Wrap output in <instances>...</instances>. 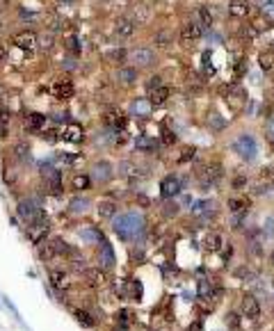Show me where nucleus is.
Segmentation results:
<instances>
[{
  "label": "nucleus",
  "mask_w": 274,
  "mask_h": 331,
  "mask_svg": "<svg viewBox=\"0 0 274 331\" xmlns=\"http://www.w3.org/2000/svg\"><path fill=\"white\" fill-rule=\"evenodd\" d=\"M112 231L119 240L123 242H137V240L144 238V231H146V219L142 212L137 210H123L114 217L112 222Z\"/></svg>",
  "instance_id": "nucleus-1"
},
{
  "label": "nucleus",
  "mask_w": 274,
  "mask_h": 331,
  "mask_svg": "<svg viewBox=\"0 0 274 331\" xmlns=\"http://www.w3.org/2000/svg\"><path fill=\"white\" fill-rule=\"evenodd\" d=\"M194 176H196V180H199L201 190L217 188V183L224 178V167L219 165V162H206V165L196 167Z\"/></svg>",
  "instance_id": "nucleus-2"
},
{
  "label": "nucleus",
  "mask_w": 274,
  "mask_h": 331,
  "mask_svg": "<svg viewBox=\"0 0 274 331\" xmlns=\"http://www.w3.org/2000/svg\"><path fill=\"white\" fill-rule=\"evenodd\" d=\"M16 215L21 217V222H25V226H35V224H48L46 212L39 208V203L30 201V199H21L16 203Z\"/></svg>",
  "instance_id": "nucleus-3"
},
{
  "label": "nucleus",
  "mask_w": 274,
  "mask_h": 331,
  "mask_svg": "<svg viewBox=\"0 0 274 331\" xmlns=\"http://www.w3.org/2000/svg\"><path fill=\"white\" fill-rule=\"evenodd\" d=\"M37 251H39V258L41 261H55V258H64L71 253V247H68L66 242H64V238H59V235H53V238H48L44 244H39L37 247Z\"/></svg>",
  "instance_id": "nucleus-4"
},
{
  "label": "nucleus",
  "mask_w": 274,
  "mask_h": 331,
  "mask_svg": "<svg viewBox=\"0 0 274 331\" xmlns=\"http://www.w3.org/2000/svg\"><path fill=\"white\" fill-rule=\"evenodd\" d=\"M231 146H233V151H235L237 156H240L242 160H247V162H251L256 156H258V144H256L254 135H249V133L240 135V137H237Z\"/></svg>",
  "instance_id": "nucleus-5"
},
{
  "label": "nucleus",
  "mask_w": 274,
  "mask_h": 331,
  "mask_svg": "<svg viewBox=\"0 0 274 331\" xmlns=\"http://www.w3.org/2000/svg\"><path fill=\"white\" fill-rule=\"evenodd\" d=\"M41 180H44V190L48 194H59L64 190L62 174H59L53 165H44V167H41Z\"/></svg>",
  "instance_id": "nucleus-6"
},
{
  "label": "nucleus",
  "mask_w": 274,
  "mask_h": 331,
  "mask_svg": "<svg viewBox=\"0 0 274 331\" xmlns=\"http://www.w3.org/2000/svg\"><path fill=\"white\" fill-rule=\"evenodd\" d=\"M185 180L181 178V176L176 174H169L162 178V183H160V194H162V199H176L178 194L185 190Z\"/></svg>",
  "instance_id": "nucleus-7"
},
{
  "label": "nucleus",
  "mask_w": 274,
  "mask_h": 331,
  "mask_svg": "<svg viewBox=\"0 0 274 331\" xmlns=\"http://www.w3.org/2000/svg\"><path fill=\"white\" fill-rule=\"evenodd\" d=\"M240 315L247 320H258L260 317V302L254 292H245L240 299Z\"/></svg>",
  "instance_id": "nucleus-8"
},
{
  "label": "nucleus",
  "mask_w": 274,
  "mask_h": 331,
  "mask_svg": "<svg viewBox=\"0 0 274 331\" xmlns=\"http://www.w3.org/2000/svg\"><path fill=\"white\" fill-rule=\"evenodd\" d=\"M89 176H91V180H94L96 185H108L110 180H112V176H114V167L110 165L108 160H98V162H94Z\"/></svg>",
  "instance_id": "nucleus-9"
},
{
  "label": "nucleus",
  "mask_w": 274,
  "mask_h": 331,
  "mask_svg": "<svg viewBox=\"0 0 274 331\" xmlns=\"http://www.w3.org/2000/svg\"><path fill=\"white\" fill-rule=\"evenodd\" d=\"M192 215L196 217L199 222H210L217 217V203L213 199H203V201H196L192 206Z\"/></svg>",
  "instance_id": "nucleus-10"
},
{
  "label": "nucleus",
  "mask_w": 274,
  "mask_h": 331,
  "mask_svg": "<svg viewBox=\"0 0 274 331\" xmlns=\"http://www.w3.org/2000/svg\"><path fill=\"white\" fill-rule=\"evenodd\" d=\"M98 265H100V270H112V267L117 265L114 249H112V244H110L105 238L98 242Z\"/></svg>",
  "instance_id": "nucleus-11"
},
{
  "label": "nucleus",
  "mask_w": 274,
  "mask_h": 331,
  "mask_svg": "<svg viewBox=\"0 0 274 331\" xmlns=\"http://www.w3.org/2000/svg\"><path fill=\"white\" fill-rule=\"evenodd\" d=\"M128 60L132 62L135 69H144V66H151L155 62V53L151 51V48H135Z\"/></svg>",
  "instance_id": "nucleus-12"
},
{
  "label": "nucleus",
  "mask_w": 274,
  "mask_h": 331,
  "mask_svg": "<svg viewBox=\"0 0 274 331\" xmlns=\"http://www.w3.org/2000/svg\"><path fill=\"white\" fill-rule=\"evenodd\" d=\"M103 124L110 130H126V112L121 110H110L103 115Z\"/></svg>",
  "instance_id": "nucleus-13"
},
{
  "label": "nucleus",
  "mask_w": 274,
  "mask_h": 331,
  "mask_svg": "<svg viewBox=\"0 0 274 331\" xmlns=\"http://www.w3.org/2000/svg\"><path fill=\"white\" fill-rule=\"evenodd\" d=\"M142 292H144V288H142V283L137 279H123L121 281V297H130V299H135V302H140Z\"/></svg>",
  "instance_id": "nucleus-14"
},
{
  "label": "nucleus",
  "mask_w": 274,
  "mask_h": 331,
  "mask_svg": "<svg viewBox=\"0 0 274 331\" xmlns=\"http://www.w3.org/2000/svg\"><path fill=\"white\" fill-rule=\"evenodd\" d=\"M226 206H228V212H231V215H247V212L251 210V199L233 197L226 201Z\"/></svg>",
  "instance_id": "nucleus-15"
},
{
  "label": "nucleus",
  "mask_w": 274,
  "mask_h": 331,
  "mask_svg": "<svg viewBox=\"0 0 274 331\" xmlns=\"http://www.w3.org/2000/svg\"><path fill=\"white\" fill-rule=\"evenodd\" d=\"M27 238L32 240L35 247L44 244L48 240V224H35V226H27Z\"/></svg>",
  "instance_id": "nucleus-16"
},
{
  "label": "nucleus",
  "mask_w": 274,
  "mask_h": 331,
  "mask_svg": "<svg viewBox=\"0 0 274 331\" xmlns=\"http://www.w3.org/2000/svg\"><path fill=\"white\" fill-rule=\"evenodd\" d=\"M96 212L103 222H112L117 217V203L110 201V199H103V201L96 203Z\"/></svg>",
  "instance_id": "nucleus-17"
},
{
  "label": "nucleus",
  "mask_w": 274,
  "mask_h": 331,
  "mask_svg": "<svg viewBox=\"0 0 274 331\" xmlns=\"http://www.w3.org/2000/svg\"><path fill=\"white\" fill-rule=\"evenodd\" d=\"M222 247H224V238H222V233H217V231H208V233L203 235V249H206V251L217 253Z\"/></svg>",
  "instance_id": "nucleus-18"
},
{
  "label": "nucleus",
  "mask_w": 274,
  "mask_h": 331,
  "mask_svg": "<svg viewBox=\"0 0 274 331\" xmlns=\"http://www.w3.org/2000/svg\"><path fill=\"white\" fill-rule=\"evenodd\" d=\"M114 32H117L119 39H130L132 32H135V23L130 19H126V16H121V19L114 21Z\"/></svg>",
  "instance_id": "nucleus-19"
},
{
  "label": "nucleus",
  "mask_w": 274,
  "mask_h": 331,
  "mask_svg": "<svg viewBox=\"0 0 274 331\" xmlns=\"http://www.w3.org/2000/svg\"><path fill=\"white\" fill-rule=\"evenodd\" d=\"M201 34H203V30H201L199 25L194 23V21L185 23V25H183V30H181V39L185 44H194L196 39H201Z\"/></svg>",
  "instance_id": "nucleus-20"
},
{
  "label": "nucleus",
  "mask_w": 274,
  "mask_h": 331,
  "mask_svg": "<svg viewBox=\"0 0 274 331\" xmlns=\"http://www.w3.org/2000/svg\"><path fill=\"white\" fill-rule=\"evenodd\" d=\"M151 110H153V103H151L149 98H137L130 105V115H135V117H149Z\"/></svg>",
  "instance_id": "nucleus-21"
},
{
  "label": "nucleus",
  "mask_w": 274,
  "mask_h": 331,
  "mask_svg": "<svg viewBox=\"0 0 274 331\" xmlns=\"http://www.w3.org/2000/svg\"><path fill=\"white\" fill-rule=\"evenodd\" d=\"M59 137L64 139V142H82L85 139V133H82V128L78 124H71L66 126V128H62V135Z\"/></svg>",
  "instance_id": "nucleus-22"
},
{
  "label": "nucleus",
  "mask_w": 274,
  "mask_h": 331,
  "mask_svg": "<svg viewBox=\"0 0 274 331\" xmlns=\"http://www.w3.org/2000/svg\"><path fill=\"white\" fill-rule=\"evenodd\" d=\"M73 92H76V89H73V83L71 80H57V83L53 85V94L57 98H71L73 96Z\"/></svg>",
  "instance_id": "nucleus-23"
},
{
  "label": "nucleus",
  "mask_w": 274,
  "mask_h": 331,
  "mask_svg": "<svg viewBox=\"0 0 274 331\" xmlns=\"http://www.w3.org/2000/svg\"><path fill=\"white\" fill-rule=\"evenodd\" d=\"M46 126V117L41 115V112H27L25 115V128L32 130V133H37V130H41Z\"/></svg>",
  "instance_id": "nucleus-24"
},
{
  "label": "nucleus",
  "mask_w": 274,
  "mask_h": 331,
  "mask_svg": "<svg viewBox=\"0 0 274 331\" xmlns=\"http://www.w3.org/2000/svg\"><path fill=\"white\" fill-rule=\"evenodd\" d=\"M192 21H194V23L199 25L201 30H208L210 25H213V16H210V12L206 10V7H196V10H194V16H192Z\"/></svg>",
  "instance_id": "nucleus-25"
},
{
  "label": "nucleus",
  "mask_w": 274,
  "mask_h": 331,
  "mask_svg": "<svg viewBox=\"0 0 274 331\" xmlns=\"http://www.w3.org/2000/svg\"><path fill=\"white\" fill-rule=\"evenodd\" d=\"M14 46L23 48V51H32V48L37 46V34L32 32H21L14 37Z\"/></svg>",
  "instance_id": "nucleus-26"
},
{
  "label": "nucleus",
  "mask_w": 274,
  "mask_h": 331,
  "mask_svg": "<svg viewBox=\"0 0 274 331\" xmlns=\"http://www.w3.org/2000/svg\"><path fill=\"white\" fill-rule=\"evenodd\" d=\"M48 281H50V285H53L55 290H64L68 285V276H66V272H62V270H50L48 272Z\"/></svg>",
  "instance_id": "nucleus-27"
},
{
  "label": "nucleus",
  "mask_w": 274,
  "mask_h": 331,
  "mask_svg": "<svg viewBox=\"0 0 274 331\" xmlns=\"http://www.w3.org/2000/svg\"><path fill=\"white\" fill-rule=\"evenodd\" d=\"M117 80H119V85H132L137 80V69L135 66H119Z\"/></svg>",
  "instance_id": "nucleus-28"
},
{
  "label": "nucleus",
  "mask_w": 274,
  "mask_h": 331,
  "mask_svg": "<svg viewBox=\"0 0 274 331\" xmlns=\"http://www.w3.org/2000/svg\"><path fill=\"white\" fill-rule=\"evenodd\" d=\"M71 188L78 190V192H85V190H91L94 188V180H91L89 174H76L71 178Z\"/></svg>",
  "instance_id": "nucleus-29"
},
{
  "label": "nucleus",
  "mask_w": 274,
  "mask_h": 331,
  "mask_svg": "<svg viewBox=\"0 0 274 331\" xmlns=\"http://www.w3.org/2000/svg\"><path fill=\"white\" fill-rule=\"evenodd\" d=\"M228 12H231V16H235V19H245V16L249 14V3H247V0H231Z\"/></svg>",
  "instance_id": "nucleus-30"
},
{
  "label": "nucleus",
  "mask_w": 274,
  "mask_h": 331,
  "mask_svg": "<svg viewBox=\"0 0 274 331\" xmlns=\"http://www.w3.org/2000/svg\"><path fill=\"white\" fill-rule=\"evenodd\" d=\"M89 203L91 201L87 197H76L68 203V212H71V215H85V212L89 210Z\"/></svg>",
  "instance_id": "nucleus-31"
},
{
  "label": "nucleus",
  "mask_w": 274,
  "mask_h": 331,
  "mask_svg": "<svg viewBox=\"0 0 274 331\" xmlns=\"http://www.w3.org/2000/svg\"><path fill=\"white\" fill-rule=\"evenodd\" d=\"M160 210H162V215L167 217V219H172V217H176L178 212H181V203H178L176 199H164V201L160 203Z\"/></svg>",
  "instance_id": "nucleus-32"
},
{
  "label": "nucleus",
  "mask_w": 274,
  "mask_h": 331,
  "mask_svg": "<svg viewBox=\"0 0 274 331\" xmlns=\"http://www.w3.org/2000/svg\"><path fill=\"white\" fill-rule=\"evenodd\" d=\"M73 317H76V320L80 322L85 329H94V326H96V320L91 317L89 311H85V308H73Z\"/></svg>",
  "instance_id": "nucleus-33"
},
{
  "label": "nucleus",
  "mask_w": 274,
  "mask_h": 331,
  "mask_svg": "<svg viewBox=\"0 0 274 331\" xmlns=\"http://www.w3.org/2000/svg\"><path fill=\"white\" fill-rule=\"evenodd\" d=\"M213 292H215L213 281H210L208 276H199V283H196V295H199V297H203V299H208V297H213Z\"/></svg>",
  "instance_id": "nucleus-34"
},
{
  "label": "nucleus",
  "mask_w": 274,
  "mask_h": 331,
  "mask_svg": "<svg viewBox=\"0 0 274 331\" xmlns=\"http://www.w3.org/2000/svg\"><path fill=\"white\" fill-rule=\"evenodd\" d=\"M130 21L132 23H135V21L137 23H149L151 21V10L146 5H140V3H137V5L132 7V19Z\"/></svg>",
  "instance_id": "nucleus-35"
},
{
  "label": "nucleus",
  "mask_w": 274,
  "mask_h": 331,
  "mask_svg": "<svg viewBox=\"0 0 274 331\" xmlns=\"http://www.w3.org/2000/svg\"><path fill=\"white\" fill-rule=\"evenodd\" d=\"M169 94H172V89H169L167 85H162V87H158L155 92L149 94V101L153 103V105H162V103L169 98Z\"/></svg>",
  "instance_id": "nucleus-36"
},
{
  "label": "nucleus",
  "mask_w": 274,
  "mask_h": 331,
  "mask_svg": "<svg viewBox=\"0 0 274 331\" xmlns=\"http://www.w3.org/2000/svg\"><path fill=\"white\" fill-rule=\"evenodd\" d=\"M258 64H260V69H263L265 73H272V71H274V53L263 51L258 55Z\"/></svg>",
  "instance_id": "nucleus-37"
},
{
  "label": "nucleus",
  "mask_w": 274,
  "mask_h": 331,
  "mask_svg": "<svg viewBox=\"0 0 274 331\" xmlns=\"http://www.w3.org/2000/svg\"><path fill=\"white\" fill-rule=\"evenodd\" d=\"M78 235H80L85 242H100L103 240V235L98 233V229H94V226H87V229H80L78 231Z\"/></svg>",
  "instance_id": "nucleus-38"
},
{
  "label": "nucleus",
  "mask_w": 274,
  "mask_h": 331,
  "mask_svg": "<svg viewBox=\"0 0 274 331\" xmlns=\"http://www.w3.org/2000/svg\"><path fill=\"white\" fill-rule=\"evenodd\" d=\"M9 124H12V112L5 110V107H0V139L7 137Z\"/></svg>",
  "instance_id": "nucleus-39"
},
{
  "label": "nucleus",
  "mask_w": 274,
  "mask_h": 331,
  "mask_svg": "<svg viewBox=\"0 0 274 331\" xmlns=\"http://www.w3.org/2000/svg\"><path fill=\"white\" fill-rule=\"evenodd\" d=\"M135 146L140 149V151H146V153H151V151H158L160 142H155V139H149V137H137Z\"/></svg>",
  "instance_id": "nucleus-40"
},
{
  "label": "nucleus",
  "mask_w": 274,
  "mask_h": 331,
  "mask_svg": "<svg viewBox=\"0 0 274 331\" xmlns=\"http://www.w3.org/2000/svg\"><path fill=\"white\" fill-rule=\"evenodd\" d=\"M82 276H85V281L89 285H100L103 283V272L100 270H85V274Z\"/></svg>",
  "instance_id": "nucleus-41"
},
{
  "label": "nucleus",
  "mask_w": 274,
  "mask_h": 331,
  "mask_svg": "<svg viewBox=\"0 0 274 331\" xmlns=\"http://www.w3.org/2000/svg\"><path fill=\"white\" fill-rule=\"evenodd\" d=\"M196 156V149L194 146H183L181 149V156H178V165H187V162H192Z\"/></svg>",
  "instance_id": "nucleus-42"
},
{
  "label": "nucleus",
  "mask_w": 274,
  "mask_h": 331,
  "mask_svg": "<svg viewBox=\"0 0 274 331\" xmlns=\"http://www.w3.org/2000/svg\"><path fill=\"white\" fill-rule=\"evenodd\" d=\"M53 44H55L53 34H41V37H37V46H39L41 51H50V48H53Z\"/></svg>",
  "instance_id": "nucleus-43"
},
{
  "label": "nucleus",
  "mask_w": 274,
  "mask_h": 331,
  "mask_svg": "<svg viewBox=\"0 0 274 331\" xmlns=\"http://www.w3.org/2000/svg\"><path fill=\"white\" fill-rule=\"evenodd\" d=\"M247 183H249V178H247L245 174H240V176H235V178L231 180V188L240 192V190H245V188H247Z\"/></svg>",
  "instance_id": "nucleus-44"
},
{
  "label": "nucleus",
  "mask_w": 274,
  "mask_h": 331,
  "mask_svg": "<svg viewBox=\"0 0 274 331\" xmlns=\"http://www.w3.org/2000/svg\"><path fill=\"white\" fill-rule=\"evenodd\" d=\"M57 7H59V12H62V14H66V16H73V14H76V7L71 5V0H62Z\"/></svg>",
  "instance_id": "nucleus-45"
},
{
  "label": "nucleus",
  "mask_w": 274,
  "mask_h": 331,
  "mask_svg": "<svg viewBox=\"0 0 274 331\" xmlns=\"http://www.w3.org/2000/svg\"><path fill=\"white\" fill-rule=\"evenodd\" d=\"M14 153L18 156V160H27V158H30V146H25V144H16Z\"/></svg>",
  "instance_id": "nucleus-46"
},
{
  "label": "nucleus",
  "mask_w": 274,
  "mask_h": 331,
  "mask_svg": "<svg viewBox=\"0 0 274 331\" xmlns=\"http://www.w3.org/2000/svg\"><path fill=\"white\" fill-rule=\"evenodd\" d=\"M130 320H132V317H130V311H126V308H121V311L117 313V322H119V324L128 326V324H130Z\"/></svg>",
  "instance_id": "nucleus-47"
},
{
  "label": "nucleus",
  "mask_w": 274,
  "mask_h": 331,
  "mask_svg": "<svg viewBox=\"0 0 274 331\" xmlns=\"http://www.w3.org/2000/svg\"><path fill=\"white\" fill-rule=\"evenodd\" d=\"M169 44H172V37H169L167 32H158L155 34V46H169Z\"/></svg>",
  "instance_id": "nucleus-48"
},
{
  "label": "nucleus",
  "mask_w": 274,
  "mask_h": 331,
  "mask_svg": "<svg viewBox=\"0 0 274 331\" xmlns=\"http://www.w3.org/2000/svg\"><path fill=\"white\" fill-rule=\"evenodd\" d=\"M158 87H162V80H160V76H153V78L146 83V92L151 94V92H155Z\"/></svg>",
  "instance_id": "nucleus-49"
},
{
  "label": "nucleus",
  "mask_w": 274,
  "mask_h": 331,
  "mask_svg": "<svg viewBox=\"0 0 274 331\" xmlns=\"http://www.w3.org/2000/svg\"><path fill=\"white\" fill-rule=\"evenodd\" d=\"M162 144H167V146L176 144V133H172V130H162Z\"/></svg>",
  "instance_id": "nucleus-50"
},
{
  "label": "nucleus",
  "mask_w": 274,
  "mask_h": 331,
  "mask_svg": "<svg viewBox=\"0 0 274 331\" xmlns=\"http://www.w3.org/2000/svg\"><path fill=\"white\" fill-rule=\"evenodd\" d=\"M110 60H114V62L128 60V57H126V51H123V48H119V51H112V53H110Z\"/></svg>",
  "instance_id": "nucleus-51"
},
{
  "label": "nucleus",
  "mask_w": 274,
  "mask_h": 331,
  "mask_svg": "<svg viewBox=\"0 0 274 331\" xmlns=\"http://www.w3.org/2000/svg\"><path fill=\"white\" fill-rule=\"evenodd\" d=\"M263 14H265V19H269V21H274V0H269L267 5L263 7Z\"/></svg>",
  "instance_id": "nucleus-52"
},
{
  "label": "nucleus",
  "mask_w": 274,
  "mask_h": 331,
  "mask_svg": "<svg viewBox=\"0 0 274 331\" xmlns=\"http://www.w3.org/2000/svg\"><path fill=\"white\" fill-rule=\"evenodd\" d=\"M265 135H274V115L267 117V124H265Z\"/></svg>",
  "instance_id": "nucleus-53"
},
{
  "label": "nucleus",
  "mask_w": 274,
  "mask_h": 331,
  "mask_svg": "<svg viewBox=\"0 0 274 331\" xmlns=\"http://www.w3.org/2000/svg\"><path fill=\"white\" fill-rule=\"evenodd\" d=\"M265 139H267L269 149H272V151H274V135H265Z\"/></svg>",
  "instance_id": "nucleus-54"
},
{
  "label": "nucleus",
  "mask_w": 274,
  "mask_h": 331,
  "mask_svg": "<svg viewBox=\"0 0 274 331\" xmlns=\"http://www.w3.org/2000/svg\"><path fill=\"white\" fill-rule=\"evenodd\" d=\"M267 263H269V265L274 267V249H272V251H269V256H267Z\"/></svg>",
  "instance_id": "nucleus-55"
},
{
  "label": "nucleus",
  "mask_w": 274,
  "mask_h": 331,
  "mask_svg": "<svg viewBox=\"0 0 274 331\" xmlns=\"http://www.w3.org/2000/svg\"><path fill=\"white\" fill-rule=\"evenodd\" d=\"M7 57V51H5V46H0V60H5Z\"/></svg>",
  "instance_id": "nucleus-56"
},
{
  "label": "nucleus",
  "mask_w": 274,
  "mask_h": 331,
  "mask_svg": "<svg viewBox=\"0 0 274 331\" xmlns=\"http://www.w3.org/2000/svg\"><path fill=\"white\" fill-rule=\"evenodd\" d=\"M269 288H272V290H269V292L274 295V276H272V279H269Z\"/></svg>",
  "instance_id": "nucleus-57"
},
{
  "label": "nucleus",
  "mask_w": 274,
  "mask_h": 331,
  "mask_svg": "<svg viewBox=\"0 0 274 331\" xmlns=\"http://www.w3.org/2000/svg\"><path fill=\"white\" fill-rule=\"evenodd\" d=\"M272 320H274V308H272Z\"/></svg>",
  "instance_id": "nucleus-58"
},
{
  "label": "nucleus",
  "mask_w": 274,
  "mask_h": 331,
  "mask_svg": "<svg viewBox=\"0 0 274 331\" xmlns=\"http://www.w3.org/2000/svg\"><path fill=\"white\" fill-rule=\"evenodd\" d=\"M128 3H130V0H128Z\"/></svg>",
  "instance_id": "nucleus-59"
}]
</instances>
